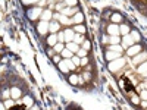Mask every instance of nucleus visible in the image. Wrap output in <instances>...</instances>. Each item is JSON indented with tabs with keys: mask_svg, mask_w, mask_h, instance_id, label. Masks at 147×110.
<instances>
[{
	"mask_svg": "<svg viewBox=\"0 0 147 110\" xmlns=\"http://www.w3.org/2000/svg\"><path fill=\"white\" fill-rule=\"evenodd\" d=\"M32 110H38V107H37V106H34V107H32Z\"/></svg>",
	"mask_w": 147,
	"mask_h": 110,
	"instance_id": "a18cd8bd",
	"label": "nucleus"
},
{
	"mask_svg": "<svg viewBox=\"0 0 147 110\" xmlns=\"http://www.w3.org/2000/svg\"><path fill=\"white\" fill-rule=\"evenodd\" d=\"M107 32H109L110 35H118V34H119V27L115 25V23H112V25L107 27Z\"/></svg>",
	"mask_w": 147,
	"mask_h": 110,
	"instance_id": "20e7f679",
	"label": "nucleus"
},
{
	"mask_svg": "<svg viewBox=\"0 0 147 110\" xmlns=\"http://www.w3.org/2000/svg\"><path fill=\"white\" fill-rule=\"evenodd\" d=\"M34 2H38V0H22L24 5H29V3H34Z\"/></svg>",
	"mask_w": 147,
	"mask_h": 110,
	"instance_id": "e433bc0d",
	"label": "nucleus"
},
{
	"mask_svg": "<svg viewBox=\"0 0 147 110\" xmlns=\"http://www.w3.org/2000/svg\"><path fill=\"white\" fill-rule=\"evenodd\" d=\"M2 97H9V93H6V91H5V93L2 94Z\"/></svg>",
	"mask_w": 147,
	"mask_h": 110,
	"instance_id": "37998d69",
	"label": "nucleus"
},
{
	"mask_svg": "<svg viewBox=\"0 0 147 110\" xmlns=\"http://www.w3.org/2000/svg\"><path fill=\"white\" fill-rule=\"evenodd\" d=\"M140 97H141L143 100H146V99H147V93H146V91H143V93L140 94Z\"/></svg>",
	"mask_w": 147,
	"mask_h": 110,
	"instance_id": "4c0bfd02",
	"label": "nucleus"
},
{
	"mask_svg": "<svg viewBox=\"0 0 147 110\" xmlns=\"http://www.w3.org/2000/svg\"><path fill=\"white\" fill-rule=\"evenodd\" d=\"M62 50H63V44H60V43H56V44H54V52L60 53Z\"/></svg>",
	"mask_w": 147,
	"mask_h": 110,
	"instance_id": "b1692460",
	"label": "nucleus"
},
{
	"mask_svg": "<svg viewBox=\"0 0 147 110\" xmlns=\"http://www.w3.org/2000/svg\"><path fill=\"white\" fill-rule=\"evenodd\" d=\"M82 48L84 50H90V41H82Z\"/></svg>",
	"mask_w": 147,
	"mask_h": 110,
	"instance_id": "c85d7f7f",
	"label": "nucleus"
},
{
	"mask_svg": "<svg viewBox=\"0 0 147 110\" xmlns=\"http://www.w3.org/2000/svg\"><path fill=\"white\" fill-rule=\"evenodd\" d=\"M76 53H78V56H81V57H85V56H87V50H84V48H82V50L80 48Z\"/></svg>",
	"mask_w": 147,
	"mask_h": 110,
	"instance_id": "c756f323",
	"label": "nucleus"
},
{
	"mask_svg": "<svg viewBox=\"0 0 147 110\" xmlns=\"http://www.w3.org/2000/svg\"><path fill=\"white\" fill-rule=\"evenodd\" d=\"M131 37H132V40H140V35L137 34V31H134V32L131 34Z\"/></svg>",
	"mask_w": 147,
	"mask_h": 110,
	"instance_id": "f704fd0d",
	"label": "nucleus"
},
{
	"mask_svg": "<svg viewBox=\"0 0 147 110\" xmlns=\"http://www.w3.org/2000/svg\"><path fill=\"white\" fill-rule=\"evenodd\" d=\"M123 66V59H116L115 62H112L110 65H109V69L112 70V72H115V70H118L119 68H122Z\"/></svg>",
	"mask_w": 147,
	"mask_h": 110,
	"instance_id": "f03ea898",
	"label": "nucleus"
},
{
	"mask_svg": "<svg viewBox=\"0 0 147 110\" xmlns=\"http://www.w3.org/2000/svg\"><path fill=\"white\" fill-rule=\"evenodd\" d=\"M62 56H63L65 59H69L71 56H72V52L68 50V48H66V50H62Z\"/></svg>",
	"mask_w": 147,
	"mask_h": 110,
	"instance_id": "5701e85b",
	"label": "nucleus"
},
{
	"mask_svg": "<svg viewBox=\"0 0 147 110\" xmlns=\"http://www.w3.org/2000/svg\"><path fill=\"white\" fill-rule=\"evenodd\" d=\"M10 91H12V93H10V95L13 97V99H18V97L21 95V90H19V88H12Z\"/></svg>",
	"mask_w": 147,
	"mask_h": 110,
	"instance_id": "a211bd4d",
	"label": "nucleus"
},
{
	"mask_svg": "<svg viewBox=\"0 0 147 110\" xmlns=\"http://www.w3.org/2000/svg\"><path fill=\"white\" fill-rule=\"evenodd\" d=\"M63 37H65V40L66 41H72L74 40V37H75V34H74V31H71V29H66L65 31V34H63Z\"/></svg>",
	"mask_w": 147,
	"mask_h": 110,
	"instance_id": "0eeeda50",
	"label": "nucleus"
},
{
	"mask_svg": "<svg viewBox=\"0 0 147 110\" xmlns=\"http://www.w3.org/2000/svg\"><path fill=\"white\" fill-rule=\"evenodd\" d=\"M128 32H129V28L127 27V25H121V27H119V34L128 35Z\"/></svg>",
	"mask_w": 147,
	"mask_h": 110,
	"instance_id": "2eb2a0df",
	"label": "nucleus"
},
{
	"mask_svg": "<svg viewBox=\"0 0 147 110\" xmlns=\"http://www.w3.org/2000/svg\"><path fill=\"white\" fill-rule=\"evenodd\" d=\"M146 59H147V54H146V53H141V54H138L137 57L132 59V62H134V63H138V62H141V60H146Z\"/></svg>",
	"mask_w": 147,
	"mask_h": 110,
	"instance_id": "f8f14e48",
	"label": "nucleus"
},
{
	"mask_svg": "<svg viewBox=\"0 0 147 110\" xmlns=\"http://www.w3.org/2000/svg\"><path fill=\"white\" fill-rule=\"evenodd\" d=\"M66 48H68V50H71V52L76 53L78 50H80V46H78L76 43H74V41H71L69 44H66Z\"/></svg>",
	"mask_w": 147,
	"mask_h": 110,
	"instance_id": "6e6552de",
	"label": "nucleus"
},
{
	"mask_svg": "<svg viewBox=\"0 0 147 110\" xmlns=\"http://www.w3.org/2000/svg\"><path fill=\"white\" fill-rule=\"evenodd\" d=\"M140 72H141V74H144V75H147V63H146V65L143 63V65L140 66Z\"/></svg>",
	"mask_w": 147,
	"mask_h": 110,
	"instance_id": "bb28decb",
	"label": "nucleus"
},
{
	"mask_svg": "<svg viewBox=\"0 0 147 110\" xmlns=\"http://www.w3.org/2000/svg\"><path fill=\"white\" fill-rule=\"evenodd\" d=\"M12 106H13V101H12V100H6L5 101V107L9 109V107H12Z\"/></svg>",
	"mask_w": 147,
	"mask_h": 110,
	"instance_id": "72a5a7b5",
	"label": "nucleus"
},
{
	"mask_svg": "<svg viewBox=\"0 0 147 110\" xmlns=\"http://www.w3.org/2000/svg\"><path fill=\"white\" fill-rule=\"evenodd\" d=\"M47 43H49L50 46H53V47H54V44L58 43V37H56V35H54V34L49 35V37H47Z\"/></svg>",
	"mask_w": 147,
	"mask_h": 110,
	"instance_id": "9b49d317",
	"label": "nucleus"
},
{
	"mask_svg": "<svg viewBox=\"0 0 147 110\" xmlns=\"http://www.w3.org/2000/svg\"><path fill=\"white\" fill-rule=\"evenodd\" d=\"M81 63H82V65H87V63H88V57H87V56H85V57H82Z\"/></svg>",
	"mask_w": 147,
	"mask_h": 110,
	"instance_id": "58836bf2",
	"label": "nucleus"
},
{
	"mask_svg": "<svg viewBox=\"0 0 147 110\" xmlns=\"http://www.w3.org/2000/svg\"><path fill=\"white\" fill-rule=\"evenodd\" d=\"M52 18V12L50 10H44L43 12V21H47V19H50Z\"/></svg>",
	"mask_w": 147,
	"mask_h": 110,
	"instance_id": "4be33fe9",
	"label": "nucleus"
},
{
	"mask_svg": "<svg viewBox=\"0 0 147 110\" xmlns=\"http://www.w3.org/2000/svg\"><path fill=\"white\" fill-rule=\"evenodd\" d=\"M74 31H76V32H80V34H82V32H85V28H84L82 25H76L75 28H74Z\"/></svg>",
	"mask_w": 147,
	"mask_h": 110,
	"instance_id": "393cba45",
	"label": "nucleus"
},
{
	"mask_svg": "<svg viewBox=\"0 0 147 110\" xmlns=\"http://www.w3.org/2000/svg\"><path fill=\"white\" fill-rule=\"evenodd\" d=\"M24 104L27 106V107H31L32 106V99L31 97H24Z\"/></svg>",
	"mask_w": 147,
	"mask_h": 110,
	"instance_id": "aec40b11",
	"label": "nucleus"
},
{
	"mask_svg": "<svg viewBox=\"0 0 147 110\" xmlns=\"http://www.w3.org/2000/svg\"><path fill=\"white\" fill-rule=\"evenodd\" d=\"M59 22L63 23V25H69V23H72V21H71V19H68V16H66V15H59Z\"/></svg>",
	"mask_w": 147,
	"mask_h": 110,
	"instance_id": "9d476101",
	"label": "nucleus"
},
{
	"mask_svg": "<svg viewBox=\"0 0 147 110\" xmlns=\"http://www.w3.org/2000/svg\"><path fill=\"white\" fill-rule=\"evenodd\" d=\"M121 21H122V15H119V13H113L112 15V22L118 23V22H121Z\"/></svg>",
	"mask_w": 147,
	"mask_h": 110,
	"instance_id": "f3484780",
	"label": "nucleus"
},
{
	"mask_svg": "<svg viewBox=\"0 0 147 110\" xmlns=\"http://www.w3.org/2000/svg\"><path fill=\"white\" fill-rule=\"evenodd\" d=\"M82 19H84L82 13H76V15H75L74 18H72L71 21H72V22H75V23H81V22H82Z\"/></svg>",
	"mask_w": 147,
	"mask_h": 110,
	"instance_id": "ddd939ff",
	"label": "nucleus"
},
{
	"mask_svg": "<svg viewBox=\"0 0 147 110\" xmlns=\"http://www.w3.org/2000/svg\"><path fill=\"white\" fill-rule=\"evenodd\" d=\"M59 28V23L53 22V23H49V29H50V32H54V31H58Z\"/></svg>",
	"mask_w": 147,
	"mask_h": 110,
	"instance_id": "6ab92c4d",
	"label": "nucleus"
},
{
	"mask_svg": "<svg viewBox=\"0 0 147 110\" xmlns=\"http://www.w3.org/2000/svg\"><path fill=\"white\" fill-rule=\"evenodd\" d=\"M68 79H69V84H72V85L78 84V76H76V75H71Z\"/></svg>",
	"mask_w": 147,
	"mask_h": 110,
	"instance_id": "412c9836",
	"label": "nucleus"
},
{
	"mask_svg": "<svg viewBox=\"0 0 147 110\" xmlns=\"http://www.w3.org/2000/svg\"><path fill=\"white\" fill-rule=\"evenodd\" d=\"M53 60H54L56 63H59V62H60V56H54V57H53Z\"/></svg>",
	"mask_w": 147,
	"mask_h": 110,
	"instance_id": "79ce46f5",
	"label": "nucleus"
},
{
	"mask_svg": "<svg viewBox=\"0 0 147 110\" xmlns=\"http://www.w3.org/2000/svg\"><path fill=\"white\" fill-rule=\"evenodd\" d=\"M40 13H41V9H40V7H35L34 10H32L31 13H29V16L32 18V19H35L37 16H40Z\"/></svg>",
	"mask_w": 147,
	"mask_h": 110,
	"instance_id": "4468645a",
	"label": "nucleus"
},
{
	"mask_svg": "<svg viewBox=\"0 0 147 110\" xmlns=\"http://www.w3.org/2000/svg\"><path fill=\"white\" fill-rule=\"evenodd\" d=\"M82 79H85V81H90V79H91V74H90V72H84V75H82Z\"/></svg>",
	"mask_w": 147,
	"mask_h": 110,
	"instance_id": "7c9ffc66",
	"label": "nucleus"
},
{
	"mask_svg": "<svg viewBox=\"0 0 147 110\" xmlns=\"http://www.w3.org/2000/svg\"><path fill=\"white\" fill-rule=\"evenodd\" d=\"M141 50L140 46H132V47H128V56H134V54H137V53Z\"/></svg>",
	"mask_w": 147,
	"mask_h": 110,
	"instance_id": "1a4fd4ad",
	"label": "nucleus"
},
{
	"mask_svg": "<svg viewBox=\"0 0 147 110\" xmlns=\"http://www.w3.org/2000/svg\"><path fill=\"white\" fill-rule=\"evenodd\" d=\"M78 10V9H72V7H68V9H63V10H62V15H74V13H75V12Z\"/></svg>",
	"mask_w": 147,
	"mask_h": 110,
	"instance_id": "dca6fc26",
	"label": "nucleus"
},
{
	"mask_svg": "<svg viewBox=\"0 0 147 110\" xmlns=\"http://www.w3.org/2000/svg\"><path fill=\"white\" fill-rule=\"evenodd\" d=\"M132 43H134V40H132V37H131V35H125V37H123V41H122L123 47H127V48H128V47H131Z\"/></svg>",
	"mask_w": 147,
	"mask_h": 110,
	"instance_id": "423d86ee",
	"label": "nucleus"
},
{
	"mask_svg": "<svg viewBox=\"0 0 147 110\" xmlns=\"http://www.w3.org/2000/svg\"><path fill=\"white\" fill-rule=\"evenodd\" d=\"M110 50H112V52H116V53H121V52H122V47H119V46H112Z\"/></svg>",
	"mask_w": 147,
	"mask_h": 110,
	"instance_id": "cd10ccee",
	"label": "nucleus"
},
{
	"mask_svg": "<svg viewBox=\"0 0 147 110\" xmlns=\"http://www.w3.org/2000/svg\"><path fill=\"white\" fill-rule=\"evenodd\" d=\"M131 101H132L134 104H138V103H140V99H138L137 95H134V94H132V95H131Z\"/></svg>",
	"mask_w": 147,
	"mask_h": 110,
	"instance_id": "2f4dec72",
	"label": "nucleus"
},
{
	"mask_svg": "<svg viewBox=\"0 0 147 110\" xmlns=\"http://www.w3.org/2000/svg\"><path fill=\"white\" fill-rule=\"evenodd\" d=\"M47 29H49V22H47V21H41V22L38 23V32H40V34H46Z\"/></svg>",
	"mask_w": 147,
	"mask_h": 110,
	"instance_id": "7ed1b4c3",
	"label": "nucleus"
},
{
	"mask_svg": "<svg viewBox=\"0 0 147 110\" xmlns=\"http://www.w3.org/2000/svg\"><path fill=\"white\" fill-rule=\"evenodd\" d=\"M0 110H6V107H5V106H2V104H0Z\"/></svg>",
	"mask_w": 147,
	"mask_h": 110,
	"instance_id": "c03bdc74",
	"label": "nucleus"
},
{
	"mask_svg": "<svg viewBox=\"0 0 147 110\" xmlns=\"http://www.w3.org/2000/svg\"><path fill=\"white\" fill-rule=\"evenodd\" d=\"M121 53H116V52H106V59L107 60H115V59H119Z\"/></svg>",
	"mask_w": 147,
	"mask_h": 110,
	"instance_id": "39448f33",
	"label": "nucleus"
},
{
	"mask_svg": "<svg viewBox=\"0 0 147 110\" xmlns=\"http://www.w3.org/2000/svg\"><path fill=\"white\" fill-rule=\"evenodd\" d=\"M74 66H75V65L72 63V60H69V59H66V60L59 63V68H60L62 72H68L69 69H74Z\"/></svg>",
	"mask_w": 147,
	"mask_h": 110,
	"instance_id": "f257e3e1",
	"label": "nucleus"
},
{
	"mask_svg": "<svg viewBox=\"0 0 147 110\" xmlns=\"http://www.w3.org/2000/svg\"><path fill=\"white\" fill-rule=\"evenodd\" d=\"M72 63H74V65H80V63H81L80 57H78V56H74V57H72Z\"/></svg>",
	"mask_w": 147,
	"mask_h": 110,
	"instance_id": "473e14b6",
	"label": "nucleus"
},
{
	"mask_svg": "<svg viewBox=\"0 0 147 110\" xmlns=\"http://www.w3.org/2000/svg\"><path fill=\"white\" fill-rule=\"evenodd\" d=\"M66 5L74 6V5H76V0H66Z\"/></svg>",
	"mask_w": 147,
	"mask_h": 110,
	"instance_id": "c9c22d12",
	"label": "nucleus"
},
{
	"mask_svg": "<svg viewBox=\"0 0 147 110\" xmlns=\"http://www.w3.org/2000/svg\"><path fill=\"white\" fill-rule=\"evenodd\" d=\"M58 40H59V41H63V40H65V37H63V34H62V32L58 35Z\"/></svg>",
	"mask_w": 147,
	"mask_h": 110,
	"instance_id": "ea45409f",
	"label": "nucleus"
},
{
	"mask_svg": "<svg viewBox=\"0 0 147 110\" xmlns=\"http://www.w3.org/2000/svg\"><path fill=\"white\" fill-rule=\"evenodd\" d=\"M109 41H110V44H116V43H119V37L118 35H112L109 38Z\"/></svg>",
	"mask_w": 147,
	"mask_h": 110,
	"instance_id": "a878e982",
	"label": "nucleus"
},
{
	"mask_svg": "<svg viewBox=\"0 0 147 110\" xmlns=\"http://www.w3.org/2000/svg\"><path fill=\"white\" fill-rule=\"evenodd\" d=\"M141 107L147 109V101H146V100H143V101H141Z\"/></svg>",
	"mask_w": 147,
	"mask_h": 110,
	"instance_id": "a19ab883",
	"label": "nucleus"
}]
</instances>
